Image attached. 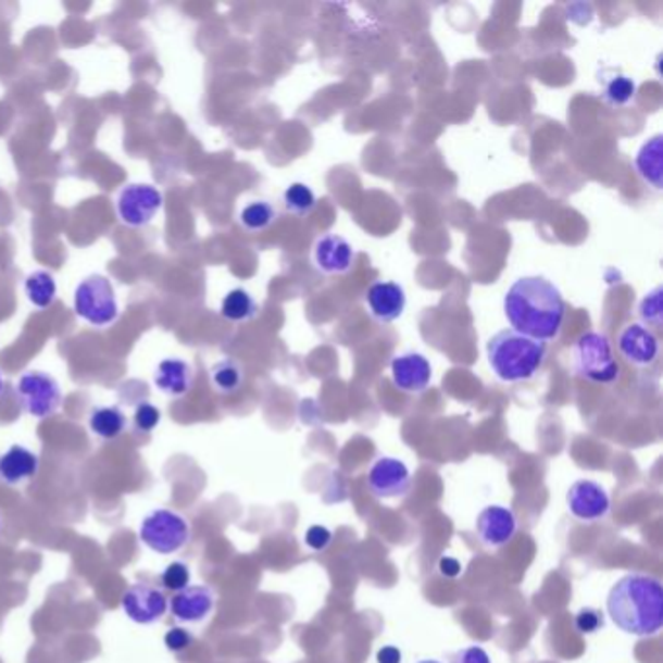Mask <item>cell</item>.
I'll return each instance as SVG.
<instances>
[{"label":"cell","mask_w":663,"mask_h":663,"mask_svg":"<svg viewBox=\"0 0 663 663\" xmlns=\"http://www.w3.org/2000/svg\"><path fill=\"white\" fill-rule=\"evenodd\" d=\"M450 663H492L490 655L485 648L480 646H467L461 648L455 654L450 655Z\"/></svg>","instance_id":"836d02e7"},{"label":"cell","mask_w":663,"mask_h":663,"mask_svg":"<svg viewBox=\"0 0 663 663\" xmlns=\"http://www.w3.org/2000/svg\"><path fill=\"white\" fill-rule=\"evenodd\" d=\"M662 286H655L654 290H650V292L642 298L640 310H638V312H640V317H642V322L652 325L655 329L662 327Z\"/></svg>","instance_id":"f1b7e54d"},{"label":"cell","mask_w":663,"mask_h":663,"mask_svg":"<svg viewBox=\"0 0 663 663\" xmlns=\"http://www.w3.org/2000/svg\"><path fill=\"white\" fill-rule=\"evenodd\" d=\"M370 314L379 323H393L403 315L406 295L403 286L391 280H379L370 286L366 292Z\"/></svg>","instance_id":"9a60e30c"},{"label":"cell","mask_w":663,"mask_h":663,"mask_svg":"<svg viewBox=\"0 0 663 663\" xmlns=\"http://www.w3.org/2000/svg\"><path fill=\"white\" fill-rule=\"evenodd\" d=\"M191 645H193V635L187 628L172 627L164 635V646H166L170 652H174V654L185 652Z\"/></svg>","instance_id":"1f68e13d"},{"label":"cell","mask_w":663,"mask_h":663,"mask_svg":"<svg viewBox=\"0 0 663 663\" xmlns=\"http://www.w3.org/2000/svg\"><path fill=\"white\" fill-rule=\"evenodd\" d=\"M39 471V455L26 446L14 443L0 455V480L10 487H18L34 479Z\"/></svg>","instance_id":"ac0fdd59"},{"label":"cell","mask_w":663,"mask_h":663,"mask_svg":"<svg viewBox=\"0 0 663 663\" xmlns=\"http://www.w3.org/2000/svg\"><path fill=\"white\" fill-rule=\"evenodd\" d=\"M608 615L625 635L650 638L663 627L662 581L648 574H627L613 584Z\"/></svg>","instance_id":"7a4b0ae2"},{"label":"cell","mask_w":663,"mask_h":663,"mask_svg":"<svg viewBox=\"0 0 663 663\" xmlns=\"http://www.w3.org/2000/svg\"><path fill=\"white\" fill-rule=\"evenodd\" d=\"M212 386L224 396H232L243 384V368L236 360H221L211 370Z\"/></svg>","instance_id":"d4e9b609"},{"label":"cell","mask_w":663,"mask_h":663,"mask_svg":"<svg viewBox=\"0 0 663 663\" xmlns=\"http://www.w3.org/2000/svg\"><path fill=\"white\" fill-rule=\"evenodd\" d=\"M413 485L405 461L379 458L368 471V489L379 500H396L409 495Z\"/></svg>","instance_id":"8fae6325"},{"label":"cell","mask_w":663,"mask_h":663,"mask_svg":"<svg viewBox=\"0 0 663 663\" xmlns=\"http://www.w3.org/2000/svg\"><path fill=\"white\" fill-rule=\"evenodd\" d=\"M418 663H440V662H436V660H423V662H418Z\"/></svg>","instance_id":"74e56055"},{"label":"cell","mask_w":663,"mask_h":663,"mask_svg":"<svg viewBox=\"0 0 663 663\" xmlns=\"http://www.w3.org/2000/svg\"><path fill=\"white\" fill-rule=\"evenodd\" d=\"M2 391H4V379L0 376V396H2Z\"/></svg>","instance_id":"8d00e7d4"},{"label":"cell","mask_w":663,"mask_h":663,"mask_svg":"<svg viewBox=\"0 0 663 663\" xmlns=\"http://www.w3.org/2000/svg\"><path fill=\"white\" fill-rule=\"evenodd\" d=\"M599 83L603 84V100L609 105L621 108L635 100L636 83L627 74H609V76L599 78Z\"/></svg>","instance_id":"cb8c5ba5"},{"label":"cell","mask_w":663,"mask_h":663,"mask_svg":"<svg viewBox=\"0 0 663 663\" xmlns=\"http://www.w3.org/2000/svg\"><path fill=\"white\" fill-rule=\"evenodd\" d=\"M193 368L179 359L162 360L154 374V384L162 393L184 397L193 387Z\"/></svg>","instance_id":"d6986e66"},{"label":"cell","mask_w":663,"mask_h":663,"mask_svg":"<svg viewBox=\"0 0 663 663\" xmlns=\"http://www.w3.org/2000/svg\"><path fill=\"white\" fill-rule=\"evenodd\" d=\"M574 368L580 378L591 384H613L617 381V360L613 354V347L605 335L601 333H584L574 345Z\"/></svg>","instance_id":"5b68a950"},{"label":"cell","mask_w":663,"mask_h":663,"mask_svg":"<svg viewBox=\"0 0 663 663\" xmlns=\"http://www.w3.org/2000/svg\"><path fill=\"white\" fill-rule=\"evenodd\" d=\"M283 201H285L286 211L298 214V216H305L317 207V197L305 184L288 185L283 195Z\"/></svg>","instance_id":"4316f807"},{"label":"cell","mask_w":663,"mask_h":663,"mask_svg":"<svg viewBox=\"0 0 663 663\" xmlns=\"http://www.w3.org/2000/svg\"><path fill=\"white\" fill-rule=\"evenodd\" d=\"M354 249L349 241L337 236V234H325L315 241L314 261L315 267L325 275H345L354 265Z\"/></svg>","instance_id":"e0dca14e"},{"label":"cell","mask_w":663,"mask_h":663,"mask_svg":"<svg viewBox=\"0 0 663 663\" xmlns=\"http://www.w3.org/2000/svg\"><path fill=\"white\" fill-rule=\"evenodd\" d=\"M133 421H135V426H137L139 433H152L154 428H158L160 421H162V413H160V409L157 405L145 401V403H139L137 409H135Z\"/></svg>","instance_id":"4dcf8cb0"},{"label":"cell","mask_w":663,"mask_h":663,"mask_svg":"<svg viewBox=\"0 0 663 663\" xmlns=\"http://www.w3.org/2000/svg\"><path fill=\"white\" fill-rule=\"evenodd\" d=\"M605 627V618L601 615V611L593 608H584L576 613L574 617V628L580 635H596L598 630Z\"/></svg>","instance_id":"f546056e"},{"label":"cell","mask_w":663,"mask_h":663,"mask_svg":"<svg viewBox=\"0 0 663 663\" xmlns=\"http://www.w3.org/2000/svg\"><path fill=\"white\" fill-rule=\"evenodd\" d=\"M504 314L514 332L535 341L559 337L566 315L561 290L545 277L517 278L504 296Z\"/></svg>","instance_id":"6da1fadb"},{"label":"cell","mask_w":663,"mask_h":663,"mask_svg":"<svg viewBox=\"0 0 663 663\" xmlns=\"http://www.w3.org/2000/svg\"><path fill=\"white\" fill-rule=\"evenodd\" d=\"M547 354L545 342L535 341L514 329L498 332L487 342L490 370L504 384H520L535 378Z\"/></svg>","instance_id":"3957f363"},{"label":"cell","mask_w":663,"mask_h":663,"mask_svg":"<svg viewBox=\"0 0 663 663\" xmlns=\"http://www.w3.org/2000/svg\"><path fill=\"white\" fill-rule=\"evenodd\" d=\"M566 508L581 524H598L609 516L611 498L596 480L580 479L566 492Z\"/></svg>","instance_id":"30bf717a"},{"label":"cell","mask_w":663,"mask_h":663,"mask_svg":"<svg viewBox=\"0 0 663 663\" xmlns=\"http://www.w3.org/2000/svg\"><path fill=\"white\" fill-rule=\"evenodd\" d=\"M304 541L315 553H323L332 545L333 534L325 525H312L305 531Z\"/></svg>","instance_id":"d6a6232c"},{"label":"cell","mask_w":663,"mask_h":663,"mask_svg":"<svg viewBox=\"0 0 663 663\" xmlns=\"http://www.w3.org/2000/svg\"><path fill=\"white\" fill-rule=\"evenodd\" d=\"M663 137L654 135L646 140L635 158V167L646 184L652 185L655 191H662Z\"/></svg>","instance_id":"ffe728a7"},{"label":"cell","mask_w":663,"mask_h":663,"mask_svg":"<svg viewBox=\"0 0 663 663\" xmlns=\"http://www.w3.org/2000/svg\"><path fill=\"white\" fill-rule=\"evenodd\" d=\"M618 350L636 366H652L660 354V341L642 323H630L618 337Z\"/></svg>","instance_id":"2e32d148"},{"label":"cell","mask_w":663,"mask_h":663,"mask_svg":"<svg viewBox=\"0 0 663 663\" xmlns=\"http://www.w3.org/2000/svg\"><path fill=\"white\" fill-rule=\"evenodd\" d=\"M258 312L259 305L255 302V298L249 295L248 290H243V288L230 290L228 295L224 296V300H222L221 314L228 322H249V320H253L258 315Z\"/></svg>","instance_id":"7402d4cb"},{"label":"cell","mask_w":663,"mask_h":663,"mask_svg":"<svg viewBox=\"0 0 663 663\" xmlns=\"http://www.w3.org/2000/svg\"><path fill=\"white\" fill-rule=\"evenodd\" d=\"M277 221V209L267 201H253L240 212L241 226L249 232H263Z\"/></svg>","instance_id":"484cf974"},{"label":"cell","mask_w":663,"mask_h":663,"mask_svg":"<svg viewBox=\"0 0 663 663\" xmlns=\"http://www.w3.org/2000/svg\"><path fill=\"white\" fill-rule=\"evenodd\" d=\"M191 524L179 512L158 508L142 517L139 525V539L152 553H179L191 541Z\"/></svg>","instance_id":"277c9868"},{"label":"cell","mask_w":663,"mask_h":663,"mask_svg":"<svg viewBox=\"0 0 663 663\" xmlns=\"http://www.w3.org/2000/svg\"><path fill=\"white\" fill-rule=\"evenodd\" d=\"M74 312L93 327H108L120 317V304L108 278L92 275L84 278L74 292Z\"/></svg>","instance_id":"8992f818"},{"label":"cell","mask_w":663,"mask_h":663,"mask_svg":"<svg viewBox=\"0 0 663 663\" xmlns=\"http://www.w3.org/2000/svg\"><path fill=\"white\" fill-rule=\"evenodd\" d=\"M16 393L26 413L36 418L55 415L63 399L59 381L46 372L24 374L16 384Z\"/></svg>","instance_id":"52a82bcc"},{"label":"cell","mask_w":663,"mask_h":663,"mask_svg":"<svg viewBox=\"0 0 663 663\" xmlns=\"http://www.w3.org/2000/svg\"><path fill=\"white\" fill-rule=\"evenodd\" d=\"M164 204V197L157 187L148 184L127 185L117 199L121 221L130 228H142L154 221Z\"/></svg>","instance_id":"ba28073f"},{"label":"cell","mask_w":663,"mask_h":663,"mask_svg":"<svg viewBox=\"0 0 663 663\" xmlns=\"http://www.w3.org/2000/svg\"><path fill=\"white\" fill-rule=\"evenodd\" d=\"M88 426L102 440H115L127 430V416L120 406H98L90 413Z\"/></svg>","instance_id":"44dd1931"},{"label":"cell","mask_w":663,"mask_h":663,"mask_svg":"<svg viewBox=\"0 0 663 663\" xmlns=\"http://www.w3.org/2000/svg\"><path fill=\"white\" fill-rule=\"evenodd\" d=\"M160 581H162V586L167 591L177 593V591L185 590V588L191 586V568L184 561L170 562L164 572L160 574Z\"/></svg>","instance_id":"83f0119b"},{"label":"cell","mask_w":663,"mask_h":663,"mask_svg":"<svg viewBox=\"0 0 663 663\" xmlns=\"http://www.w3.org/2000/svg\"><path fill=\"white\" fill-rule=\"evenodd\" d=\"M26 296H28L29 302L39 308V310H46L49 305H53L57 298V283L53 275H49L46 271H36L26 278V285H24Z\"/></svg>","instance_id":"603a6c76"},{"label":"cell","mask_w":663,"mask_h":663,"mask_svg":"<svg viewBox=\"0 0 663 663\" xmlns=\"http://www.w3.org/2000/svg\"><path fill=\"white\" fill-rule=\"evenodd\" d=\"M170 608V599L150 584H133L121 598L123 613L137 625H154L162 621Z\"/></svg>","instance_id":"9c48e42d"},{"label":"cell","mask_w":663,"mask_h":663,"mask_svg":"<svg viewBox=\"0 0 663 663\" xmlns=\"http://www.w3.org/2000/svg\"><path fill=\"white\" fill-rule=\"evenodd\" d=\"M391 378L397 389L403 393H423L433 381V366L418 352H405L397 354L391 360Z\"/></svg>","instance_id":"5bb4252c"},{"label":"cell","mask_w":663,"mask_h":663,"mask_svg":"<svg viewBox=\"0 0 663 663\" xmlns=\"http://www.w3.org/2000/svg\"><path fill=\"white\" fill-rule=\"evenodd\" d=\"M438 568H440V574L446 576V578H458L460 576L461 571V562L458 559H453V556H442L440 559V564H438Z\"/></svg>","instance_id":"e575fe53"},{"label":"cell","mask_w":663,"mask_h":663,"mask_svg":"<svg viewBox=\"0 0 663 663\" xmlns=\"http://www.w3.org/2000/svg\"><path fill=\"white\" fill-rule=\"evenodd\" d=\"M216 608V593L209 586H189L174 593L167 611L182 625H201Z\"/></svg>","instance_id":"7c38bea8"},{"label":"cell","mask_w":663,"mask_h":663,"mask_svg":"<svg viewBox=\"0 0 663 663\" xmlns=\"http://www.w3.org/2000/svg\"><path fill=\"white\" fill-rule=\"evenodd\" d=\"M0 529H2V516H0Z\"/></svg>","instance_id":"f35d334b"},{"label":"cell","mask_w":663,"mask_h":663,"mask_svg":"<svg viewBox=\"0 0 663 663\" xmlns=\"http://www.w3.org/2000/svg\"><path fill=\"white\" fill-rule=\"evenodd\" d=\"M403 654L397 646H384L379 648L378 654H376V662L378 663H401Z\"/></svg>","instance_id":"d590c367"},{"label":"cell","mask_w":663,"mask_h":663,"mask_svg":"<svg viewBox=\"0 0 663 663\" xmlns=\"http://www.w3.org/2000/svg\"><path fill=\"white\" fill-rule=\"evenodd\" d=\"M475 529L479 535L480 543L490 549H500L516 537L517 517L510 508L492 504L480 510Z\"/></svg>","instance_id":"4fadbf2b"}]
</instances>
